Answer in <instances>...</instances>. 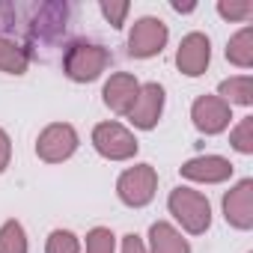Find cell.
Returning a JSON list of instances; mask_svg holds the SVG:
<instances>
[{
	"label": "cell",
	"mask_w": 253,
	"mask_h": 253,
	"mask_svg": "<svg viewBox=\"0 0 253 253\" xmlns=\"http://www.w3.org/2000/svg\"><path fill=\"white\" fill-rule=\"evenodd\" d=\"M170 209L176 211V217L191 229V232H200L209 226V203L191 191H176L170 197Z\"/></svg>",
	"instance_id": "1"
},
{
	"label": "cell",
	"mask_w": 253,
	"mask_h": 253,
	"mask_svg": "<svg viewBox=\"0 0 253 253\" xmlns=\"http://www.w3.org/2000/svg\"><path fill=\"white\" fill-rule=\"evenodd\" d=\"M104 63H107V54H104L101 48H95V45H78V48L69 54L66 69H69V75H72L75 81H92V78L104 69Z\"/></svg>",
	"instance_id": "2"
},
{
	"label": "cell",
	"mask_w": 253,
	"mask_h": 253,
	"mask_svg": "<svg viewBox=\"0 0 253 253\" xmlns=\"http://www.w3.org/2000/svg\"><path fill=\"white\" fill-rule=\"evenodd\" d=\"M152 188H155V176H152V170L143 164V167H137V170H131V173L122 176V182H119V197H122L125 203H131V206H143V203L152 200Z\"/></svg>",
	"instance_id": "3"
},
{
	"label": "cell",
	"mask_w": 253,
	"mask_h": 253,
	"mask_svg": "<svg viewBox=\"0 0 253 253\" xmlns=\"http://www.w3.org/2000/svg\"><path fill=\"white\" fill-rule=\"evenodd\" d=\"M164 42H167V27L161 21H155V18H143L131 33V54L134 57L158 54Z\"/></svg>",
	"instance_id": "4"
},
{
	"label": "cell",
	"mask_w": 253,
	"mask_h": 253,
	"mask_svg": "<svg viewBox=\"0 0 253 253\" xmlns=\"http://www.w3.org/2000/svg\"><path fill=\"white\" fill-rule=\"evenodd\" d=\"M95 146H98V152H104L110 158H128L137 149V143L125 134L119 125H98L95 128Z\"/></svg>",
	"instance_id": "5"
},
{
	"label": "cell",
	"mask_w": 253,
	"mask_h": 253,
	"mask_svg": "<svg viewBox=\"0 0 253 253\" xmlns=\"http://www.w3.org/2000/svg\"><path fill=\"white\" fill-rule=\"evenodd\" d=\"M209 63V39L200 33H191L179 48V66L185 75H200Z\"/></svg>",
	"instance_id": "6"
},
{
	"label": "cell",
	"mask_w": 253,
	"mask_h": 253,
	"mask_svg": "<svg viewBox=\"0 0 253 253\" xmlns=\"http://www.w3.org/2000/svg\"><path fill=\"white\" fill-rule=\"evenodd\" d=\"M72 149H75V131L69 125H54V128H48L42 143H39V155L51 158V161L72 155Z\"/></svg>",
	"instance_id": "7"
},
{
	"label": "cell",
	"mask_w": 253,
	"mask_h": 253,
	"mask_svg": "<svg viewBox=\"0 0 253 253\" xmlns=\"http://www.w3.org/2000/svg\"><path fill=\"white\" fill-rule=\"evenodd\" d=\"M194 119H197V125H200L203 131L214 134V131H220L223 125L229 122V110L217 98H200L194 104Z\"/></svg>",
	"instance_id": "8"
},
{
	"label": "cell",
	"mask_w": 253,
	"mask_h": 253,
	"mask_svg": "<svg viewBox=\"0 0 253 253\" xmlns=\"http://www.w3.org/2000/svg\"><path fill=\"white\" fill-rule=\"evenodd\" d=\"M250 182H241L226 200H223V209H226V220H232L235 226H250L253 223V206H250Z\"/></svg>",
	"instance_id": "9"
},
{
	"label": "cell",
	"mask_w": 253,
	"mask_h": 253,
	"mask_svg": "<svg viewBox=\"0 0 253 253\" xmlns=\"http://www.w3.org/2000/svg\"><path fill=\"white\" fill-rule=\"evenodd\" d=\"M229 170H232V167H229L223 158H200V161H191V164L182 167L185 176H191V179H211V182L229 176Z\"/></svg>",
	"instance_id": "10"
},
{
	"label": "cell",
	"mask_w": 253,
	"mask_h": 253,
	"mask_svg": "<svg viewBox=\"0 0 253 253\" xmlns=\"http://www.w3.org/2000/svg\"><path fill=\"white\" fill-rule=\"evenodd\" d=\"M134 95H137V84L131 78H113L107 84V89H104L107 104H113L116 110H128L131 101H134Z\"/></svg>",
	"instance_id": "11"
},
{
	"label": "cell",
	"mask_w": 253,
	"mask_h": 253,
	"mask_svg": "<svg viewBox=\"0 0 253 253\" xmlns=\"http://www.w3.org/2000/svg\"><path fill=\"white\" fill-rule=\"evenodd\" d=\"M146 104L143 107H137V110H131V116H134V122L137 125H143V128H152L155 125V119H158V113H161V101H164V92H161V86H146Z\"/></svg>",
	"instance_id": "12"
},
{
	"label": "cell",
	"mask_w": 253,
	"mask_h": 253,
	"mask_svg": "<svg viewBox=\"0 0 253 253\" xmlns=\"http://www.w3.org/2000/svg\"><path fill=\"white\" fill-rule=\"evenodd\" d=\"M152 247H155V253H188V244L167 223L152 226Z\"/></svg>",
	"instance_id": "13"
},
{
	"label": "cell",
	"mask_w": 253,
	"mask_h": 253,
	"mask_svg": "<svg viewBox=\"0 0 253 253\" xmlns=\"http://www.w3.org/2000/svg\"><path fill=\"white\" fill-rule=\"evenodd\" d=\"M0 253H27L24 244V232L18 223H6L3 232H0Z\"/></svg>",
	"instance_id": "14"
},
{
	"label": "cell",
	"mask_w": 253,
	"mask_h": 253,
	"mask_svg": "<svg viewBox=\"0 0 253 253\" xmlns=\"http://www.w3.org/2000/svg\"><path fill=\"white\" fill-rule=\"evenodd\" d=\"M247 42H250V30H241V33L232 39V45L226 48V57H229V60H235L238 66H247V63H250V51L244 48Z\"/></svg>",
	"instance_id": "15"
},
{
	"label": "cell",
	"mask_w": 253,
	"mask_h": 253,
	"mask_svg": "<svg viewBox=\"0 0 253 253\" xmlns=\"http://www.w3.org/2000/svg\"><path fill=\"white\" fill-rule=\"evenodd\" d=\"M220 92H223V95H232V98L241 101V104H247V101H250V81H247V78L226 81V84L220 86Z\"/></svg>",
	"instance_id": "16"
},
{
	"label": "cell",
	"mask_w": 253,
	"mask_h": 253,
	"mask_svg": "<svg viewBox=\"0 0 253 253\" xmlns=\"http://www.w3.org/2000/svg\"><path fill=\"white\" fill-rule=\"evenodd\" d=\"M48 253H78V241L72 232H54L51 235V244H48Z\"/></svg>",
	"instance_id": "17"
},
{
	"label": "cell",
	"mask_w": 253,
	"mask_h": 253,
	"mask_svg": "<svg viewBox=\"0 0 253 253\" xmlns=\"http://www.w3.org/2000/svg\"><path fill=\"white\" fill-rule=\"evenodd\" d=\"M86 250L89 253H113V235L107 229H95L86 241Z\"/></svg>",
	"instance_id": "18"
},
{
	"label": "cell",
	"mask_w": 253,
	"mask_h": 253,
	"mask_svg": "<svg viewBox=\"0 0 253 253\" xmlns=\"http://www.w3.org/2000/svg\"><path fill=\"white\" fill-rule=\"evenodd\" d=\"M0 66L9 69V72H21V69H24V57H21L12 45L0 42Z\"/></svg>",
	"instance_id": "19"
},
{
	"label": "cell",
	"mask_w": 253,
	"mask_h": 253,
	"mask_svg": "<svg viewBox=\"0 0 253 253\" xmlns=\"http://www.w3.org/2000/svg\"><path fill=\"white\" fill-rule=\"evenodd\" d=\"M220 12L229 15V18H241V15H250L253 6H250V3H241V6H235V3H220Z\"/></svg>",
	"instance_id": "20"
},
{
	"label": "cell",
	"mask_w": 253,
	"mask_h": 253,
	"mask_svg": "<svg viewBox=\"0 0 253 253\" xmlns=\"http://www.w3.org/2000/svg\"><path fill=\"white\" fill-rule=\"evenodd\" d=\"M247 131H250V122H244L241 128H238V134H235V146H238L241 152H250V149H253V146L247 143Z\"/></svg>",
	"instance_id": "21"
},
{
	"label": "cell",
	"mask_w": 253,
	"mask_h": 253,
	"mask_svg": "<svg viewBox=\"0 0 253 253\" xmlns=\"http://www.w3.org/2000/svg\"><path fill=\"white\" fill-rule=\"evenodd\" d=\"M125 253H143V244L137 235H125Z\"/></svg>",
	"instance_id": "22"
},
{
	"label": "cell",
	"mask_w": 253,
	"mask_h": 253,
	"mask_svg": "<svg viewBox=\"0 0 253 253\" xmlns=\"http://www.w3.org/2000/svg\"><path fill=\"white\" fill-rule=\"evenodd\" d=\"M101 9H104V15H107V18H113V24L119 27V18H122V12H125V6H107V3H104Z\"/></svg>",
	"instance_id": "23"
},
{
	"label": "cell",
	"mask_w": 253,
	"mask_h": 253,
	"mask_svg": "<svg viewBox=\"0 0 253 253\" xmlns=\"http://www.w3.org/2000/svg\"><path fill=\"white\" fill-rule=\"evenodd\" d=\"M6 155H9V143H6V134L0 131V170H3V164H6Z\"/></svg>",
	"instance_id": "24"
}]
</instances>
